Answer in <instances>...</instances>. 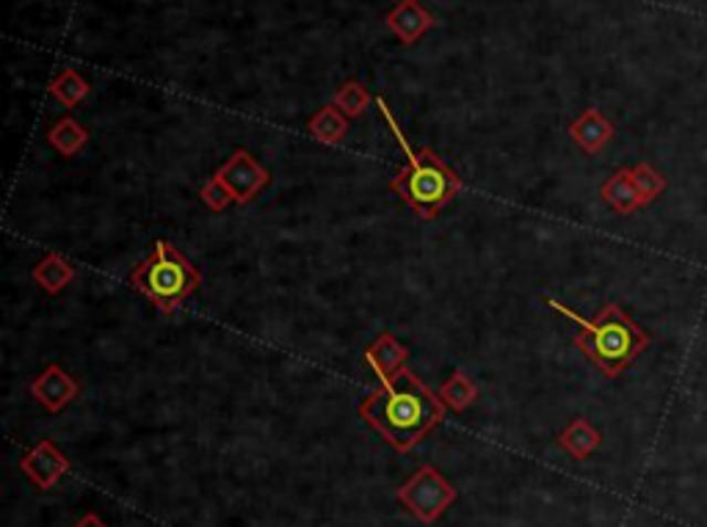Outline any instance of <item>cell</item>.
I'll use <instances>...</instances> for the list:
<instances>
[{
    "label": "cell",
    "instance_id": "cell-1",
    "mask_svg": "<svg viewBox=\"0 0 707 527\" xmlns=\"http://www.w3.org/2000/svg\"><path fill=\"white\" fill-rule=\"evenodd\" d=\"M360 417L378 431L389 447L409 453L445 417V403L409 370H401L360 403Z\"/></svg>",
    "mask_w": 707,
    "mask_h": 527
},
{
    "label": "cell",
    "instance_id": "cell-2",
    "mask_svg": "<svg viewBox=\"0 0 707 527\" xmlns=\"http://www.w3.org/2000/svg\"><path fill=\"white\" fill-rule=\"evenodd\" d=\"M376 108L382 111L389 131H393L395 142H398L401 149L406 153V166L395 175L389 188H393L417 216L434 218L461 190L459 175H456L448 164H443L428 147H412V144L406 142L404 133H401L393 111H389V105L384 103L382 97H376Z\"/></svg>",
    "mask_w": 707,
    "mask_h": 527
},
{
    "label": "cell",
    "instance_id": "cell-3",
    "mask_svg": "<svg viewBox=\"0 0 707 527\" xmlns=\"http://www.w3.org/2000/svg\"><path fill=\"white\" fill-rule=\"evenodd\" d=\"M550 310H555L559 316L570 318L578 327V349L586 353L600 370H603L609 379L620 375L638 353L647 345V334L625 316L616 304H609L600 312L597 321H586V318L578 316L575 310H570L566 304L555 299H544Z\"/></svg>",
    "mask_w": 707,
    "mask_h": 527
},
{
    "label": "cell",
    "instance_id": "cell-4",
    "mask_svg": "<svg viewBox=\"0 0 707 527\" xmlns=\"http://www.w3.org/2000/svg\"><path fill=\"white\" fill-rule=\"evenodd\" d=\"M131 282L153 301L155 307L171 316L180 310L183 301L202 285V273L186 260L180 251L171 249L166 240H158L147 260L138 262L131 273Z\"/></svg>",
    "mask_w": 707,
    "mask_h": 527
},
{
    "label": "cell",
    "instance_id": "cell-5",
    "mask_svg": "<svg viewBox=\"0 0 707 527\" xmlns=\"http://www.w3.org/2000/svg\"><path fill=\"white\" fill-rule=\"evenodd\" d=\"M398 500L409 508V514L420 523L432 525L445 514V508L454 506L456 489L445 475H439L432 464L417 469L409 480L398 489Z\"/></svg>",
    "mask_w": 707,
    "mask_h": 527
},
{
    "label": "cell",
    "instance_id": "cell-6",
    "mask_svg": "<svg viewBox=\"0 0 707 527\" xmlns=\"http://www.w3.org/2000/svg\"><path fill=\"white\" fill-rule=\"evenodd\" d=\"M214 177L230 190L236 205L252 202L254 196L271 183V172L266 169V166H260L258 161L252 158V153H247V149H236V153L230 155V161L216 169Z\"/></svg>",
    "mask_w": 707,
    "mask_h": 527
},
{
    "label": "cell",
    "instance_id": "cell-7",
    "mask_svg": "<svg viewBox=\"0 0 707 527\" xmlns=\"http://www.w3.org/2000/svg\"><path fill=\"white\" fill-rule=\"evenodd\" d=\"M20 469L33 480V486H37V489L48 492V489H53L55 484H59L61 475H66L70 462H66V456L53 445V442L42 440V442H37V445H33L31 451L25 453V456H22Z\"/></svg>",
    "mask_w": 707,
    "mask_h": 527
},
{
    "label": "cell",
    "instance_id": "cell-8",
    "mask_svg": "<svg viewBox=\"0 0 707 527\" xmlns=\"http://www.w3.org/2000/svg\"><path fill=\"white\" fill-rule=\"evenodd\" d=\"M77 392H81V384H77L64 368H59V364H50V368H44L42 373L31 381V395L37 397L50 414H59L61 409L70 406L77 397Z\"/></svg>",
    "mask_w": 707,
    "mask_h": 527
},
{
    "label": "cell",
    "instance_id": "cell-9",
    "mask_svg": "<svg viewBox=\"0 0 707 527\" xmlns=\"http://www.w3.org/2000/svg\"><path fill=\"white\" fill-rule=\"evenodd\" d=\"M384 22H387L389 31H393L404 44L420 42V39L437 25L434 14L420 3V0H401L398 6H393V9L387 11Z\"/></svg>",
    "mask_w": 707,
    "mask_h": 527
},
{
    "label": "cell",
    "instance_id": "cell-10",
    "mask_svg": "<svg viewBox=\"0 0 707 527\" xmlns=\"http://www.w3.org/2000/svg\"><path fill=\"white\" fill-rule=\"evenodd\" d=\"M406 356H409L406 345H401L389 332H384L382 338H378L373 345H367L365 351V362L371 364L373 373L382 379V384H387L393 375H398L401 370H404Z\"/></svg>",
    "mask_w": 707,
    "mask_h": 527
},
{
    "label": "cell",
    "instance_id": "cell-11",
    "mask_svg": "<svg viewBox=\"0 0 707 527\" xmlns=\"http://www.w3.org/2000/svg\"><path fill=\"white\" fill-rule=\"evenodd\" d=\"M570 136L572 142H578L583 149H586V153L594 155L611 142V136H614V125H611V122L605 120L597 108H589L583 111L575 122H572Z\"/></svg>",
    "mask_w": 707,
    "mask_h": 527
},
{
    "label": "cell",
    "instance_id": "cell-12",
    "mask_svg": "<svg viewBox=\"0 0 707 527\" xmlns=\"http://www.w3.org/2000/svg\"><path fill=\"white\" fill-rule=\"evenodd\" d=\"M31 277H33V282H37L39 288L44 290V293L55 296V293H61L64 288H70L72 279H75V266H72V262L66 260L64 255L53 251V255L42 257V260L33 266Z\"/></svg>",
    "mask_w": 707,
    "mask_h": 527
},
{
    "label": "cell",
    "instance_id": "cell-13",
    "mask_svg": "<svg viewBox=\"0 0 707 527\" xmlns=\"http://www.w3.org/2000/svg\"><path fill=\"white\" fill-rule=\"evenodd\" d=\"M48 144L55 153L64 155V158H72V155H77L89 144V133L75 116H61V120L50 127Z\"/></svg>",
    "mask_w": 707,
    "mask_h": 527
},
{
    "label": "cell",
    "instance_id": "cell-14",
    "mask_svg": "<svg viewBox=\"0 0 707 527\" xmlns=\"http://www.w3.org/2000/svg\"><path fill=\"white\" fill-rule=\"evenodd\" d=\"M308 131H310V136L315 138V142L330 144L332 147V144H341L343 138H346L349 120H346V114L337 108V105H324V108H319L313 114Z\"/></svg>",
    "mask_w": 707,
    "mask_h": 527
},
{
    "label": "cell",
    "instance_id": "cell-15",
    "mask_svg": "<svg viewBox=\"0 0 707 527\" xmlns=\"http://www.w3.org/2000/svg\"><path fill=\"white\" fill-rule=\"evenodd\" d=\"M603 199L620 213H631V210H636L638 205H644L631 169L616 172V175L603 185Z\"/></svg>",
    "mask_w": 707,
    "mask_h": 527
},
{
    "label": "cell",
    "instance_id": "cell-16",
    "mask_svg": "<svg viewBox=\"0 0 707 527\" xmlns=\"http://www.w3.org/2000/svg\"><path fill=\"white\" fill-rule=\"evenodd\" d=\"M559 445L564 447L572 458H586L600 447V434L586 423V420H572V423L559 434Z\"/></svg>",
    "mask_w": 707,
    "mask_h": 527
},
{
    "label": "cell",
    "instance_id": "cell-17",
    "mask_svg": "<svg viewBox=\"0 0 707 527\" xmlns=\"http://www.w3.org/2000/svg\"><path fill=\"white\" fill-rule=\"evenodd\" d=\"M48 92H50V97L59 100V103L64 105V108H75L77 103H83V100L89 97L92 86H89V83L83 81L81 72L72 70V66H70V70L59 72V75H55L53 81H50Z\"/></svg>",
    "mask_w": 707,
    "mask_h": 527
},
{
    "label": "cell",
    "instance_id": "cell-18",
    "mask_svg": "<svg viewBox=\"0 0 707 527\" xmlns=\"http://www.w3.org/2000/svg\"><path fill=\"white\" fill-rule=\"evenodd\" d=\"M439 397H443L445 406L454 409V412H465V409L478 397V386H476V381L470 379V375L461 373V370H456V373L443 384Z\"/></svg>",
    "mask_w": 707,
    "mask_h": 527
},
{
    "label": "cell",
    "instance_id": "cell-19",
    "mask_svg": "<svg viewBox=\"0 0 707 527\" xmlns=\"http://www.w3.org/2000/svg\"><path fill=\"white\" fill-rule=\"evenodd\" d=\"M335 105L343 111L346 116H362L371 105V94L365 92V86L356 81H346L335 94Z\"/></svg>",
    "mask_w": 707,
    "mask_h": 527
},
{
    "label": "cell",
    "instance_id": "cell-20",
    "mask_svg": "<svg viewBox=\"0 0 707 527\" xmlns=\"http://www.w3.org/2000/svg\"><path fill=\"white\" fill-rule=\"evenodd\" d=\"M199 199H202L205 207H210L214 213L227 210V207H230L232 202H236V199H232L230 190H227L225 185H221L216 177H210L208 183H205L202 188H199Z\"/></svg>",
    "mask_w": 707,
    "mask_h": 527
},
{
    "label": "cell",
    "instance_id": "cell-21",
    "mask_svg": "<svg viewBox=\"0 0 707 527\" xmlns=\"http://www.w3.org/2000/svg\"><path fill=\"white\" fill-rule=\"evenodd\" d=\"M633 179H636V188H638V194H642L644 205H647L649 199H655V196L664 190V179L655 175L649 166H638V169H633Z\"/></svg>",
    "mask_w": 707,
    "mask_h": 527
},
{
    "label": "cell",
    "instance_id": "cell-22",
    "mask_svg": "<svg viewBox=\"0 0 707 527\" xmlns=\"http://www.w3.org/2000/svg\"><path fill=\"white\" fill-rule=\"evenodd\" d=\"M72 527H108V525H105L103 519L97 517V514H86V517L77 519V523L72 525Z\"/></svg>",
    "mask_w": 707,
    "mask_h": 527
}]
</instances>
